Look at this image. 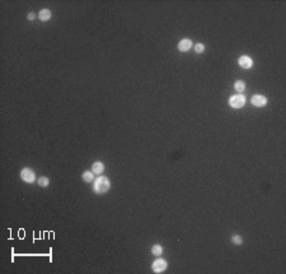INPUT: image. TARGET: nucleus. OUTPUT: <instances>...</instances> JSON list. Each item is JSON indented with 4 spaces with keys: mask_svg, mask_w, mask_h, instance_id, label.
Here are the masks:
<instances>
[{
    "mask_svg": "<svg viewBox=\"0 0 286 274\" xmlns=\"http://www.w3.org/2000/svg\"><path fill=\"white\" fill-rule=\"evenodd\" d=\"M252 103H253L254 106H258V107L264 106V105L267 103V98L263 97V96H261V95H254V96L252 97Z\"/></svg>",
    "mask_w": 286,
    "mask_h": 274,
    "instance_id": "nucleus-5",
    "label": "nucleus"
},
{
    "mask_svg": "<svg viewBox=\"0 0 286 274\" xmlns=\"http://www.w3.org/2000/svg\"><path fill=\"white\" fill-rule=\"evenodd\" d=\"M162 252H163V249H162L160 245H155V246H153V254H154V255H158V256H159Z\"/></svg>",
    "mask_w": 286,
    "mask_h": 274,
    "instance_id": "nucleus-12",
    "label": "nucleus"
},
{
    "mask_svg": "<svg viewBox=\"0 0 286 274\" xmlns=\"http://www.w3.org/2000/svg\"><path fill=\"white\" fill-rule=\"evenodd\" d=\"M195 50H196V52L201 54V52H204V51H205V46H204L202 44H197V45L195 46Z\"/></svg>",
    "mask_w": 286,
    "mask_h": 274,
    "instance_id": "nucleus-15",
    "label": "nucleus"
},
{
    "mask_svg": "<svg viewBox=\"0 0 286 274\" xmlns=\"http://www.w3.org/2000/svg\"><path fill=\"white\" fill-rule=\"evenodd\" d=\"M235 89H237L238 92H243L246 89V84L244 82H242V81H238L237 83H235Z\"/></svg>",
    "mask_w": 286,
    "mask_h": 274,
    "instance_id": "nucleus-11",
    "label": "nucleus"
},
{
    "mask_svg": "<svg viewBox=\"0 0 286 274\" xmlns=\"http://www.w3.org/2000/svg\"><path fill=\"white\" fill-rule=\"evenodd\" d=\"M229 103H230V106L234 107V109H239V107L244 106V103H246V97L243 96V95L232 96V97H230V101H229Z\"/></svg>",
    "mask_w": 286,
    "mask_h": 274,
    "instance_id": "nucleus-2",
    "label": "nucleus"
},
{
    "mask_svg": "<svg viewBox=\"0 0 286 274\" xmlns=\"http://www.w3.org/2000/svg\"><path fill=\"white\" fill-rule=\"evenodd\" d=\"M38 17L41 20H48L50 18H51V12H50L48 9H42L38 14Z\"/></svg>",
    "mask_w": 286,
    "mask_h": 274,
    "instance_id": "nucleus-9",
    "label": "nucleus"
},
{
    "mask_svg": "<svg viewBox=\"0 0 286 274\" xmlns=\"http://www.w3.org/2000/svg\"><path fill=\"white\" fill-rule=\"evenodd\" d=\"M192 47V41L188 40V38H184L182 40L180 44H178V49H180V51H188V50Z\"/></svg>",
    "mask_w": 286,
    "mask_h": 274,
    "instance_id": "nucleus-7",
    "label": "nucleus"
},
{
    "mask_svg": "<svg viewBox=\"0 0 286 274\" xmlns=\"http://www.w3.org/2000/svg\"><path fill=\"white\" fill-rule=\"evenodd\" d=\"M252 64H253V61L249 56H242L239 59V65L242 68H244V69H249L252 67Z\"/></svg>",
    "mask_w": 286,
    "mask_h": 274,
    "instance_id": "nucleus-6",
    "label": "nucleus"
},
{
    "mask_svg": "<svg viewBox=\"0 0 286 274\" xmlns=\"http://www.w3.org/2000/svg\"><path fill=\"white\" fill-rule=\"evenodd\" d=\"M232 241H233V243H234V245H240V243H242V237H240V236H235V235H234V236L232 237Z\"/></svg>",
    "mask_w": 286,
    "mask_h": 274,
    "instance_id": "nucleus-14",
    "label": "nucleus"
},
{
    "mask_svg": "<svg viewBox=\"0 0 286 274\" xmlns=\"http://www.w3.org/2000/svg\"><path fill=\"white\" fill-rule=\"evenodd\" d=\"M93 172H84V175H83V180L84 181H87V182H92L93 181Z\"/></svg>",
    "mask_w": 286,
    "mask_h": 274,
    "instance_id": "nucleus-10",
    "label": "nucleus"
},
{
    "mask_svg": "<svg viewBox=\"0 0 286 274\" xmlns=\"http://www.w3.org/2000/svg\"><path fill=\"white\" fill-rule=\"evenodd\" d=\"M28 19H30V20H33L34 19V14L33 13H30V14H28V17H27Z\"/></svg>",
    "mask_w": 286,
    "mask_h": 274,
    "instance_id": "nucleus-16",
    "label": "nucleus"
},
{
    "mask_svg": "<svg viewBox=\"0 0 286 274\" xmlns=\"http://www.w3.org/2000/svg\"><path fill=\"white\" fill-rule=\"evenodd\" d=\"M38 185H40V186H44V187L47 186V185H48V178H47V177H41V178L38 180Z\"/></svg>",
    "mask_w": 286,
    "mask_h": 274,
    "instance_id": "nucleus-13",
    "label": "nucleus"
},
{
    "mask_svg": "<svg viewBox=\"0 0 286 274\" xmlns=\"http://www.w3.org/2000/svg\"><path fill=\"white\" fill-rule=\"evenodd\" d=\"M110 189V181H108V178L107 177H98L96 180V182H94V191L97 194H103L106 193L107 190Z\"/></svg>",
    "mask_w": 286,
    "mask_h": 274,
    "instance_id": "nucleus-1",
    "label": "nucleus"
},
{
    "mask_svg": "<svg viewBox=\"0 0 286 274\" xmlns=\"http://www.w3.org/2000/svg\"><path fill=\"white\" fill-rule=\"evenodd\" d=\"M104 170V166L102 162H96L94 164H93V174H102Z\"/></svg>",
    "mask_w": 286,
    "mask_h": 274,
    "instance_id": "nucleus-8",
    "label": "nucleus"
},
{
    "mask_svg": "<svg viewBox=\"0 0 286 274\" xmlns=\"http://www.w3.org/2000/svg\"><path fill=\"white\" fill-rule=\"evenodd\" d=\"M20 176H22V178L26 182H33L34 181V172L30 168H24L22 171V174H20Z\"/></svg>",
    "mask_w": 286,
    "mask_h": 274,
    "instance_id": "nucleus-4",
    "label": "nucleus"
},
{
    "mask_svg": "<svg viewBox=\"0 0 286 274\" xmlns=\"http://www.w3.org/2000/svg\"><path fill=\"white\" fill-rule=\"evenodd\" d=\"M153 270L155 272V273H162V272H164L167 269V263L163 260V259H158V260H155L154 261V264H153Z\"/></svg>",
    "mask_w": 286,
    "mask_h": 274,
    "instance_id": "nucleus-3",
    "label": "nucleus"
}]
</instances>
